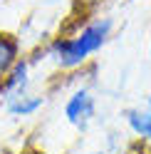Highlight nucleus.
<instances>
[{
  "mask_svg": "<svg viewBox=\"0 0 151 154\" xmlns=\"http://www.w3.org/2000/svg\"><path fill=\"white\" fill-rule=\"evenodd\" d=\"M111 30H114V20L111 17H92L74 35L55 37L47 45V55H50V60L60 70H77L94 52H99L107 45V40L111 37Z\"/></svg>",
  "mask_w": 151,
  "mask_h": 154,
  "instance_id": "1",
  "label": "nucleus"
},
{
  "mask_svg": "<svg viewBox=\"0 0 151 154\" xmlns=\"http://www.w3.org/2000/svg\"><path fill=\"white\" fill-rule=\"evenodd\" d=\"M94 114H97V100L87 87L74 90L64 102V119L77 129H84L94 119Z\"/></svg>",
  "mask_w": 151,
  "mask_h": 154,
  "instance_id": "2",
  "label": "nucleus"
},
{
  "mask_svg": "<svg viewBox=\"0 0 151 154\" xmlns=\"http://www.w3.org/2000/svg\"><path fill=\"white\" fill-rule=\"evenodd\" d=\"M27 87H30V62L25 57H20L13 65V70L0 80V100L5 102V100L15 97V94H22V92H27Z\"/></svg>",
  "mask_w": 151,
  "mask_h": 154,
  "instance_id": "3",
  "label": "nucleus"
},
{
  "mask_svg": "<svg viewBox=\"0 0 151 154\" xmlns=\"http://www.w3.org/2000/svg\"><path fill=\"white\" fill-rule=\"evenodd\" d=\"M129 129L136 134L141 142H151V97L144 100V104H136V107H129L124 112Z\"/></svg>",
  "mask_w": 151,
  "mask_h": 154,
  "instance_id": "4",
  "label": "nucleus"
},
{
  "mask_svg": "<svg viewBox=\"0 0 151 154\" xmlns=\"http://www.w3.org/2000/svg\"><path fill=\"white\" fill-rule=\"evenodd\" d=\"M45 104V97L42 94H35V92H22V94H15V97L5 100V112L10 114V117H32V114H37L42 109Z\"/></svg>",
  "mask_w": 151,
  "mask_h": 154,
  "instance_id": "5",
  "label": "nucleus"
},
{
  "mask_svg": "<svg viewBox=\"0 0 151 154\" xmlns=\"http://www.w3.org/2000/svg\"><path fill=\"white\" fill-rule=\"evenodd\" d=\"M20 60V40L10 32H0V80Z\"/></svg>",
  "mask_w": 151,
  "mask_h": 154,
  "instance_id": "6",
  "label": "nucleus"
},
{
  "mask_svg": "<svg viewBox=\"0 0 151 154\" xmlns=\"http://www.w3.org/2000/svg\"><path fill=\"white\" fill-rule=\"evenodd\" d=\"M102 3H107V0H74V5H77L79 10H84V13H92V10H97V8H99Z\"/></svg>",
  "mask_w": 151,
  "mask_h": 154,
  "instance_id": "7",
  "label": "nucleus"
},
{
  "mask_svg": "<svg viewBox=\"0 0 151 154\" xmlns=\"http://www.w3.org/2000/svg\"><path fill=\"white\" fill-rule=\"evenodd\" d=\"M92 154H104V152H92Z\"/></svg>",
  "mask_w": 151,
  "mask_h": 154,
  "instance_id": "8",
  "label": "nucleus"
},
{
  "mask_svg": "<svg viewBox=\"0 0 151 154\" xmlns=\"http://www.w3.org/2000/svg\"><path fill=\"white\" fill-rule=\"evenodd\" d=\"M0 154H7V152H5V149H0Z\"/></svg>",
  "mask_w": 151,
  "mask_h": 154,
  "instance_id": "9",
  "label": "nucleus"
}]
</instances>
